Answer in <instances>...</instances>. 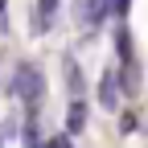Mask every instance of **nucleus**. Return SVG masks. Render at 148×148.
Wrapping results in <instances>:
<instances>
[{"label": "nucleus", "mask_w": 148, "mask_h": 148, "mask_svg": "<svg viewBox=\"0 0 148 148\" xmlns=\"http://www.w3.org/2000/svg\"><path fill=\"white\" fill-rule=\"evenodd\" d=\"M16 127H21V123H16V119L8 115L4 123H0V144H8V140H16V136H21V132H16Z\"/></svg>", "instance_id": "39448f33"}, {"label": "nucleus", "mask_w": 148, "mask_h": 148, "mask_svg": "<svg viewBox=\"0 0 148 148\" xmlns=\"http://www.w3.org/2000/svg\"><path fill=\"white\" fill-rule=\"evenodd\" d=\"M115 41H119V58L127 62V58H132V41H127V29H119V37H115Z\"/></svg>", "instance_id": "0eeeda50"}, {"label": "nucleus", "mask_w": 148, "mask_h": 148, "mask_svg": "<svg viewBox=\"0 0 148 148\" xmlns=\"http://www.w3.org/2000/svg\"><path fill=\"white\" fill-rule=\"evenodd\" d=\"M127 4H132V0H111V12H115V16H123V12H127Z\"/></svg>", "instance_id": "6e6552de"}, {"label": "nucleus", "mask_w": 148, "mask_h": 148, "mask_svg": "<svg viewBox=\"0 0 148 148\" xmlns=\"http://www.w3.org/2000/svg\"><path fill=\"white\" fill-rule=\"evenodd\" d=\"M21 140H25V144H37V140H41V136H37V119H33V115H29V123H25Z\"/></svg>", "instance_id": "423d86ee"}, {"label": "nucleus", "mask_w": 148, "mask_h": 148, "mask_svg": "<svg viewBox=\"0 0 148 148\" xmlns=\"http://www.w3.org/2000/svg\"><path fill=\"white\" fill-rule=\"evenodd\" d=\"M86 127V103L82 99H70V111H66V132L70 136H78Z\"/></svg>", "instance_id": "7ed1b4c3"}, {"label": "nucleus", "mask_w": 148, "mask_h": 148, "mask_svg": "<svg viewBox=\"0 0 148 148\" xmlns=\"http://www.w3.org/2000/svg\"><path fill=\"white\" fill-rule=\"evenodd\" d=\"M99 107L119 111V74L115 70H103V78H99Z\"/></svg>", "instance_id": "f03ea898"}, {"label": "nucleus", "mask_w": 148, "mask_h": 148, "mask_svg": "<svg viewBox=\"0 0 148 148\" xmlns=\"http://www.w3.org/2000/svg\"><path fill=\"white\" fill-rule=\"evenodd\" d=\"M12 90L21 95L25 111L33 115V111H37V103H41V95H45V78H41V70H37V66H29V62H21V66H16V74H12Z\"/></svg>", "instance_id": "f257e3e1"}, {"label": "nucleus", "mask_w": 148, "mask_h": 148, "mask_svg": "<svg viewBox=\"0 0 148 148\" xmlns=\"http://www.w3.org/2000/svg\"><path fill=\"white\" fill-rule=\"evenodd\" d=\"M66 82H70V95H74V99H82V95H86V78H82L78 62H66Z\"/></svg>", "instance_id": "20e7f679"}]
</instances>
